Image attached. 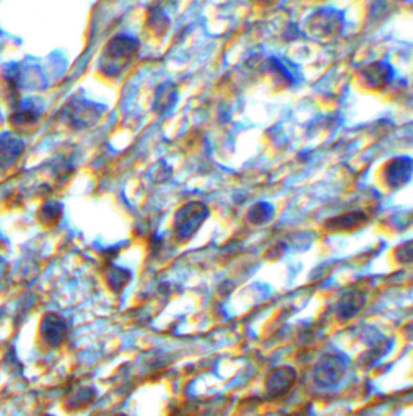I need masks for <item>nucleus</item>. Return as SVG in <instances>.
<instances>
[{
    "label": "nucleus",
    "instance_id": "obj_1",
    "mask_svg": "<svg viewBox=\"0 0 413 416\" xmlns=\"http://www.w3.org/2000/svg\"><path fill=\"white\" fill-rule=\"evenodd\" d=\"M343 369H345L343 368V361L335 358V356H330L316 369V381H318V384H323V386H332V384L340 381Z\"/></svg>",
    "mask_w": 413,
    "mask_h": 416
},
{
    "label": "nucleus",
    "instance_id": "obj_2",
    "mask_svg": "<svg viewBox=\"0 0 413 416\" xmlns=\"http://www.w3.org/2000/svg\"><path fill=\"white\" fill-rule=\"evenodd\" d=\"M293 382H295V371L291 368H280L269 379V392L283 394L290 389Z\"/></svg>",
    "mask_w": 413,
    "mask_h": 416
}]
</instances>
